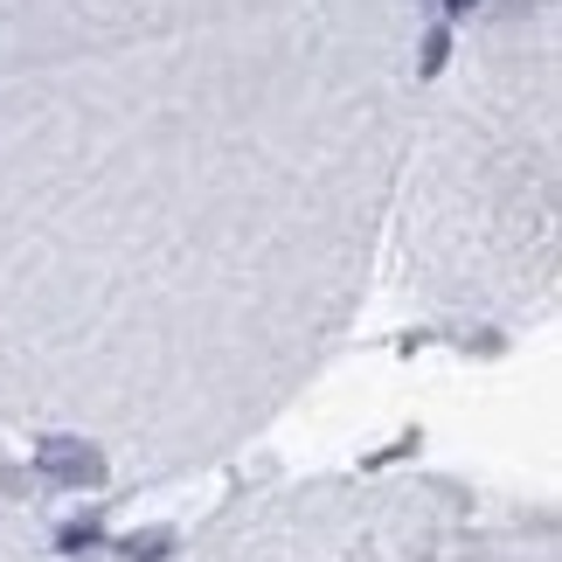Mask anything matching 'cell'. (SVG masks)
I'll use <instances>...</instances> for the list:
<instances>
[{
    "label": "cell",
    "instance_id": "cell-1",
    "mask_svg": "<svg viewBox=\"0 0 562 562\" xmlns=\"http://www.w3.org/2000/svg\"><path fill=\"white\" fill-rule=\"evenodd\" d=\"M35 465H42V480H56V486H104V451L83 445V438H63V430H49V438L35 445Z\"/></svg>",
    "mask_w": 562,
    "mask_h": 562
},
{
    "label": "cell",
    "instance_id": "cell-3",
    "mask_svg": "<svg viewBox=\"0 0 562 562\" xmlns=\"http://www.w3.org/2000/svg\"><path fill=\"white\" fill-rule=\"evenodd\" d=\"M125 555H133V562H167V555H175V535H146V542H125Z\"/></svg>",
    "mask_w": 562,
    "mask_h": 562
},
{
    "label": "cell",
    "instance_id": "cell-2",
    "mask_svg": "<svg viewBox=\"0 0 562 562\" xmlns=\"http://www.w3.org/2000/svg\"><path fill=\"white\" fill-rule=\"evenodd\" d=\"M56 549H63V555H91V549H98V521H70V528L56 535Z\"/></svg>",
    "mask_w": 562,
    "mask_h": 562
}]
</instances>
